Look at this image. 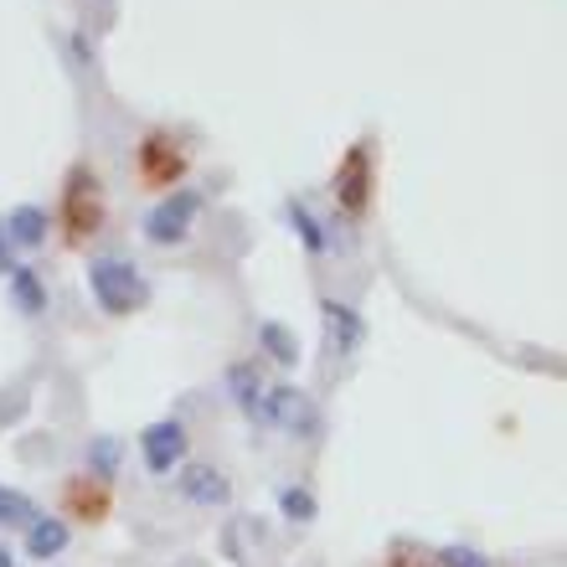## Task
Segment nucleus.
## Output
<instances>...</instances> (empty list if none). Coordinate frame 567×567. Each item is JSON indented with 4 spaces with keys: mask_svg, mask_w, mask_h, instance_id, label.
<instances>
[{
    "mask_svg": "<svg viewBox=\"0 0 567 567\" xmlns=\"http://www.w3.org/2000/svg\"><path fill=\"white\" fill-rule=\"evenodd\" d=\"M227 388H233V403H238L248 419H258V403H264V382H258V372L248 367V361H238V367L227 372Z\"/></svg>",
    "mask_w": 567,
    "mask_h": 567,
    "instance_id": "obj_11",
    "label": "nucleus"
},
{
    "mask_svg": "<svg viewBox=\"0 0 567 567\" xmlns=\"http://www.w3.org/2000/svg\"><path fill=\"white\" fill-rule=\"evenodd\" d=\"M0 269L11 274V243H6V227H0Z\"/></svg>",
    "mask_w": 567,
    "mask_h": 567,
    "instance_id": "obj_19",
    "label": "nucleus"
},
{
    "mask_svg": "<svg viewBox=\"0 0 567 567\" xmlns=\"http://www.w3.org/2000/svg\"><path fill=\"white\" fill-rule=\"evenodd\" d=\"M444 567H491V563H485L475 547H449V553H444Z\"/></svg>",
    "mask_w": 567,
    "mask_h": 567,
    "instance_id": "obj_16",
    "label": "nucleus"
},
{
    "mask_svg": "<svg viewBox=\"0 0 567 567\" xmlns=\"http://www.w3.org/2000/svg\"><path fill=\"white\" fill-rule=\"evenodd\" d=\"M68 542H73V532H68V522H58V516H37V522L27 526V557L31 563H52V557L68 553Z\"/></svg>",
    "mask_w": 567,
    "mask_h": 567,
    "instance_id": "obj_8",
    "label": "nucleus"
},
{
    "mask_svg": "<svg viewBox=\"0 0 567 567\" xmlns=\"http://www.w3.org/2000/svg\"><path fill=\"white\" fill-rule=\"evenodd\" d=\"M279 511L289 516V522H315V495L310 491H299V485H284L279 491Z\"/></svg>",
    "mask_w": 567,
    "mask_h": 567,
    "instance_id": "obj_15",
    "label": "nucleus"
},
{
    "mask_svg": "<svg viewBox=\"0 0 567 567\" xmlns=\"http://www.w3.org/2000/svg\"><path fill=\"white\" fill-rule=\"evenodd\" d=\"M258 419L284 433H295V439H315L320 433V413H315V403L299 388H269L264 403H258Z\"/></svg>",
    "mask_w": 567,
    "mask_h": 567,
    "instance_id": "obj_2",
    "label": "nucleus"
},
{
    "mask_svg": "<svg viewBox=\"0 0 567 567\" xmlns=\"http://www.w3.org/2000/svg\"><path fill=\"white\" fill-rule=\"evenodd\" d=\"M0 567H16V563H11V553H6V547H0Z\"/></svg>",
    "mask_w": 567,
    "mask_h": 567,
    "instance_id": "obj_20",
    "label": "nucleus"
},
{
    "mask_svg": "<svg viewBox=\"0 0 567 567\" xmlns=\"http://www.w3.org/2000/svg\"><path fill=\"white\" fill-rule=\"evenodd\" d=\"M89 295L104 315H130L145 305V279L130 258H93L89 264Z\"/></svg>",
    "mask_w": 567,
    "mask_h": 567,
    "instance_id": "obj_1",
    "label": "nucleus"
},
{
    "mask_svg": "<svg viewBox=\"0 0 567 567\" xmlns=\"http://www.w3.org/2000/svg\"><path fill=\"white\" fill-rule=\"evenodd\" d=\"M186 429H181L176 419H161L150 423L145 433H140V454H145V470L150 475H171V470H181V460H186Z\"/></svg>",
    "mask_w": 567,
    "mask_h": 567,
    "instance_id": "obj_4",
    "label": "nucleus"
},
{
    "mask_svg": "<svg viewBox=\"0 0 567 567\" xmlns=\"http://www.w3.org/2000/svg\"><path fill=\"white\" fill-rule=\"evenodd\" d=\"M258 346H264V357H274L279 367H295L299 361V341L284 320H264V326H258Z\"/></svg>",
    "mask_w": 567,
    "mask_h": 567,
    "instance_id": "obj_10",
    "label": "nucleus"
},
{
    "mask_svg": "<svg viewBox=\"0 0 567 567\" xmlns=\"http://www.w3.org/2000/svg\"><path fill=\"white\" fill-rule=\"evenodd\" d=\"M392 567H444V563H429V557H413V553H392Z\"/></svg>",
    "mask_w": 567,
    "mask_h": 567,
    "instance_id": "obj_18",
    "label": "nucleus"
},
{
    "mask_svg": "<svg viewBox=\"0 0 567 567\" xmlns=\"http://www.w3.org/2000/svg\"><path fill=\"white\" fill-rule=\"evenodd\" d=\"M320 315H326V336H330V346H336V357L357 351L361 336H367L361 315L351 310V305H341V299H326V305H320Z\"/></svg>",
    "mask_w": 567,
    "mask_h": 567,
    "instance_id": "obj_7",
    "label": "nucleus"
},
{
    "mask_svg": "<svg viewBox=\"0 0 567 567\" xmlns=\"http://www.w3.org/2000/svg\"><path fill=\"white\" fill-rule=\"evenodd\" d=\"M202 212V192H171L165 202H155V212L145 217V238L150 243H186L192 238V223Z\"/></svg>",
    "mask_w": 567,
    "mask_h": 567,
    "instance_id": "obj_3",
    "label": "nucleus"
},
{
    "mask_svg": "<svg viewBox=\"0 0 567 567\" xmlns=\"http://www.w3.org/2000/svg\"><path fill=\"white\" fill-rule=\"evenodd\" d=\"M6 243H11V248H21V254H31V248H42L47 243V212L42 207H16L11 217H6Z\"/></svg>",
    "mask_w": 567,
    "mask_h": 567,
    "instance_id": "obj_9",
    "label": "nucleus"
},
{
    "mask_svg": "<svg viewBox=\"0 0 567 567\" xmlns=\"http://www.w3.org/2000/svg\"><path fill=\"white\" fill-rule=\"evenodd\" d=\"M114 454H120V449H114V444L104 439V444L93 449V464H99V470H114Z\"/></svg>",
    "mask_w": 567,
    "mask_h": 567,
    "instance_id": "obj_17",
    "label": "nucleus"
},
{
    "mask_svg": "<svg viewBox=\"0 0 567 567\" xmlns=\"http://www.w3.org/2000/svg\"><path fill=\"white\" fill-rule=\"evenodd\" d=\"M289 227L299 233V243H305L310 254H330V233L320 227V217H315L305 202H289Z\"/></svg>",
    "mask_w": 567,
    "mask_h": 567,
    "instance_id": "obj_12",
    "label": "nucleus"
},
{
    "mask_svg": "<svg viewBox=\"0 0 567 567\" xmlns=\"http://www.w3.org/2000/svg\"><path fill=\"white\" fill-rule=\"evenodd\" d=\"M176 491L192 501V506H227L233 501V485H227L223 470H212V464H181L176 475Z\"/></svg>",
    "mask_w": 567,
    "mask_h": 567,
    "instance_id": "obj_5",
    "label": "nucleus"
},
{
    "mask_svg": "<svg viewBox=\"0 0 567 567\" xmlns=\"http://www.w3.org/2000/svg\"><path fill=\"white\" fill-rule=\"evenodd\" d=\"M11 299L21 315L47 310V289H42V279H37V269H11Z\"/></svg>",
    "mask_w": 567,
    "mask_h": 567,
    "instance_id": "obj_13",
    "label": "nucleus"
},
{
    "mask_svg": "<svg viewBox=\"0 0 567 567\" xmlns=\"http://www.w3.org/2000/svg\"><path fill=\"white\" fill-rule=\"evenodd\" d=\"M37 522V506H31L21 491H6L0 485V526H31Z\"/></svg>",
    "mask_w": 567,
    "mask_h": 567,
    "instance_id": "obj_14",
    "label": "nucleus"
},
{
    "mask_svg": "<svg viewBox=\"0 0 567 567\" xmlns=\"http://www.w3.org/2000/svg\"><path fill=\"white\" fill-rule=\"evenodd\" d=\"M336 192H341L346 212L367 207V192H372V155H367V145H357L351 155H346V165L336 171Z\"/></svg>",
    "mask_w": 567,
    "mask_h": 567,
    "instance_id": "obj_6",
    "label": "nucleus"
}]
</instances>
